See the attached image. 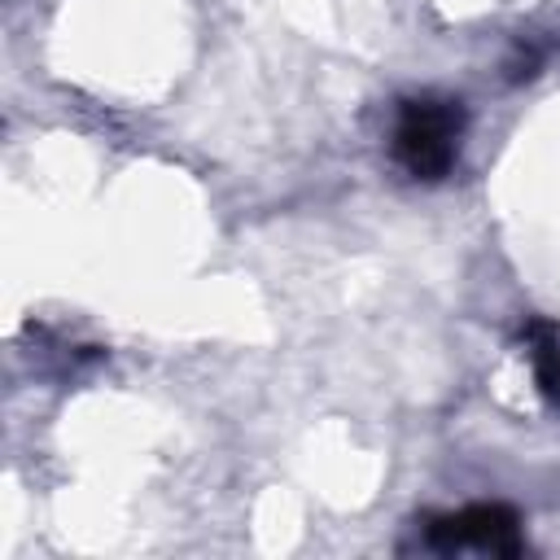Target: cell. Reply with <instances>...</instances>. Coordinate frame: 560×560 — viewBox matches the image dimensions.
Returning a JSON list of instances; mask_svg holds the SVG:
<instances>
[{"label":"cell","mask_w":560,"mask_h":560,"mask_svg":"<svg viewBox=\"0 0 560 560\" xmlns=\"http://www.w3.org/2000/svg\"><path fill=\"white\" fill-rule=\"evenodd\" d=\"M468 114L459 96H442V92H420L407 96L398 105V122H394V158L411 179L438 184L451 175V166L459 162V140H464Z\"/></svg>","instance_id":"1"},{"label":"cell","mask_w":560,"mask_h":560,"mask_svg":"<svg viewBox=\"0 0 560 560\" xmlns=\"http://www.w3.org/2000/svg\"><path fill=\"white\" fill-rule=\"evenodd\" d=\"M424 547L433 551H486V556H521L525 529L516 508L508 503H468L459 512H442L424 521Z\"/></svg>","instance_id":"2"},{"label":"cell","mask_w":560,"mask_h":560,"mask_svg":"<svg viewBox=\"0 0 560 560\" xmlns=\"http://www.w3.org/2000/svg\"><path fill=\"white\" fill-rule=\"evenodd\" d=\"M521 337H525V350H529L534 381H538L542 398H547L551 407H560V332H556V324L529 315V319L521 324Z\"/></svg>","instance_id":"3"},{"label":"cell","mask_w":560,"mask_h":560,"mask_svg":"<svg viewBox=\"0 0 560 560\" xmlns=\"http://www.w3.org/2000/svg\"><path fill=\"white\" fill-rule=\"evenodd\" d=\"M542 61H547V48H538L534 39H516V52L508 57V79H512V83L534 79V74L542 70Z\"/></svg>","instance_id":"4"}]
</instances>
